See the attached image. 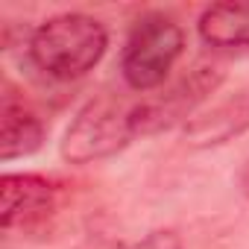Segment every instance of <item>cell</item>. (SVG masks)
Here are the masks:
<instances>
[{
	"instance_id": "cell-1",
	"label": "cell",
	"mask_w": 249,
	"mask_h": 249,
	"mask_svg": "<svg viewBox=\"0 0 249 249\" xmlns=\"http://www.w3.org/2000/svg\"><path fill=\"white\" fill-rule=\"evenodd\" d=\"M108 47V30L85 12H62L38 24L27 38L30 62L56 82L82 79L100 65Z\"/></svg>"
},
{
	"instance_id": "cell-2",
	"label": "cell",
	"mask_w": 249,
	"mask_h": 249,
	"mask_svg": "<svg viewBox=\"0 0 249 249\" xmlns=\"http://www.w3.org/2000/svg\"><path fill=\"white\" fill-rule=\"evenodd\" d=\"M135 138L132 106L103 94L88 100L73 114L62 135L59 153L68 164H97L123 153Z\"/></svg>"
},
{
	"instance_id": "cell-3",
	"label": "cell",
	"mask_w": 249,
	"mask_h": 249,
	"mask_svg": "<svg viewBox=\"0 0 249 249\" xmlns=\"http://www.w3.org/2000/svg\"><path fill=\"white\" fill-rule=\"evenodd\" d=\"M185 53V30L164 12H144L123 44L120 73L132 91H156Z\"/></svg>"
},
{
	"instance_id": "cell-4",
	"label": "cell",
	"mask_w": 249,
	"mask_h": 249,
	"mask_svg": "<svg viewBox=\"0 0 249 249\" xmlns=\"http://www.w3.org/2000/svg\"><path fill=\"white\" fill-rule=\"evenodd\" d=\"M223 85V71L214 65H199L164 91L141 100L132 106V123L135 135L150 138L159 132H167L173 126H188L194 120V111Z\"/></svg>"
},
{
	"instance_id": "cell-5",
	"label": "cell",
	"mask_w": 249,
	"mask_h": 249,
	"mask_svg": "<svg viewBox=\"0 0 249 249\" xmlns=\"http://www.w3.org/2000/svg\"><path fill=\"white\" fill-rule=\"evenodd\" d=\"M62 208V188L38 173H6L0 179V223L12 234H41Z\"/></svg>"
},
{
	"instance_id": "cell-6",
	"label": "cell",
	"mask_w": 249,
	"mask_h": 249,
	"mask_svg": "<svg viewBox=\"0 0 249 249\" xmlns=\"http://www.w3.org/2000/svg\"><path fill=\"white\" fill-rule=\"evenodd\" d=\"M243 132H249V85L237 88L231 97L196 114L182 129V138L194 150H214L240 138Z\"/></svg>"
},
{
	"instance_id": "cell-7",
	"label": "cell",
	"mask_w": 249,
	"mask_h": 249,
	"mask_svg": "<svg viewBox=\"0 0 249 249\" xmlns=\"http://www.w3.org/2000/svg\"><path fill=\"white\" fill-rule=\"evenodd\" d=\"M44 120L24 106L6 85L3 91V106H0V159L6 164L15 159H27L41 150L44 144Z\"/></svg>"
},
{
	"instance_id": "cell-8",
	"label": "cell",
	"mask_w": 249,
	"mask_h": 249,
	"mask_svg": "<svg viewBox=\"0 0 249 249\" xmlns=\"http://www.w3.org/2000/svg\"><path fill=\"white\" fill-rule=\"evenodd\" d=\"M199 38L214 50L249 47V3H214L196 21Z\"/></svg>"
},
{
	"instance_id": "cell-9",
	"label": "cell",
	"mask_w": 249,
	"mask_h": 249,
	"mask_svg": "<svg viewBox=\"0 0 249 249\" xmlns=\"http://www.w3.org/2000/svg\"><path fill=\"white\" fill-rule=\"evenodd\" d=\"M117 249H185L182 234L176 229H153L135 243H123Z\"/></svg>"
},
{
	"instance_id": "cell-10",
	"label": "cell",
	"mask_w": 249,
	"mask_h": 249,
	"mask_svg": "<svg viewBox=\"0 0 249 249\" xmlns=\"http://www.w3.org/2000/svg\"><path fill=\"white\" fill-rule=\"evenodd\" d=\"M237 188H240V194H243V199H249V161L240 167V173H237Z\"/></svg>"
}]
</instances>
